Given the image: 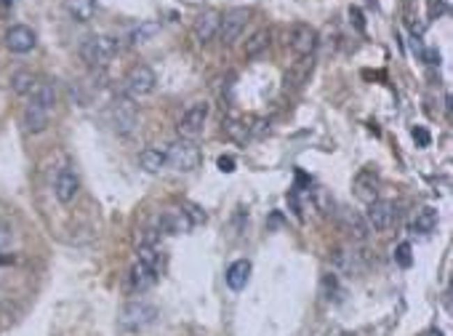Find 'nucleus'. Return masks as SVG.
I'll return each mask as SVG.
<instances>
[{"label": "nucleus", "instance_id": "39448f33", "mask_svg": "<svg viewBox=\"0 0 453 336\" xmlns=\"http://www.w3.org/2000/svg\"><path fill=\"white\" fill-rule=\"evenodd\" d=\"M248 16H251V11L248 8H232V11H227L224 16H222V22H219V40L224 43V46H232L238 38L243 35V30H245V24H248Z\"/></svg>", "mask_w": 453, "mask_h": 336}, {"label": "nucleus", "instance_id": "72a5a7b5", "mask_svg": "<svg viewBox=\"0 0 453 336\" xmlns=\"http://www.w3.org/2000/svg\"><path fill=\"white\" fill-rule=\"evenodd\" d=\"M349 16L355 19V24H358V27L362 30V14H360V8H352V11H349Z\"/></svg>", "mask_w": 453, "mask_h": 336}, {"label": "nucleus", "instance_id": "6e6552de", "mask_svg": "<svg viewBox=\"0 0 453 336\" xmlns=\"http://www.w3.org/2000/svg\"><path fill=\"white\" fill-rule=\"evenodd\" d=\"M365 222H368V227L384 232V229H390L397 222V206H394L392 200H374L368 206Z\"/></svg>", "mask_w": 453, "mask_h": 336}, {"label": "nucleus", "instance_id": "6ab92c4d", "mask_svg": "<svg viewBox=\"0 0 453 336\" xmlns=\"http://www.w3.org/2000/svg\"><path fill=\"white\" fill-rule=\"evenodd\" d=\"M139 163H141V168H144V171H150V174H160V171L168 166L166 150L147 147V150H141V153H139Z\"/></svg>", "mask_w": 453, "mask_h": 336}, {"label": "nucleus", "instance_id": "0eeeda50", "mask_svg": "<svg viewBox=\"0 0 453 336\" xmlns=\"http://www.w3.org/2000/svg\"><path fill=\"white\" fill-rule=\"evenodd\" d=\"M288 43H291V51H293L299 59H304V56H312V54H315L320 38H317L315 27H309V24L299 22V24H293V27H291Z\"/></svg>", "mask_w": 453, "mask_h": 336}, {"label": "nucleus", "instance_id": "4468645a", "mask_svg": "<svg viewBox=\"0 0 453 336\" xmlns=\"http://www.w3.org/2000/svg\"><path fill=\"white\" fill-rule=\"evenodd\" d=\"M219 22H222V14L219 11H203V14L195 19V38L197 43H211L219 32Z\"/></svg>", "mask_w": 453, "mask_h": 336}, {"label": "nucleus", "instance_id": "5701e85b", "mask_svg": "<svg viewBox=\"0 0 453 336\" xmlns=\"http://www.w3.org/2000/svg\"><path fill=\"white\" fill-rule=\"evenodd\" d=\"M272 40V30L270 27H261V30H256L248 40H245V56H259L261 51H267V46H270Z\"/></svg>", "mask_w": 453, "mask_h": 336}, {"label": "nucleus", "instance_id": "20e7f679", "mask_svg": "<svg viewBox=\"0 0 453 336\" xmlns=\"http://www.w3.org/2000/svg\"><path fill=\"white\" fill-rule=\"evenodd\" d=\"M125 91L131 93L134 99H139V96H150L152 91H155V86H158V77H155V70L152 67H147V64H136V67H131V72L125 75Z\"/></svg>", "mask_w": 453, "mask_h": 336}, {"label": "nucleus", "instance_id": "a211bd4d", "mask_svg": "<svg viewBox=\"0 0 453 336\" xmlns=\"http://www.w3.org/2000/svg\"><path fill=\"white\" fill-rule=\"evenodd\" d=\"M155 283H158V270L136 261L131 267V286H134V291H150Z\"/></svg>", "mask_w": 453, "mask_h": 336}, {"label": "nucleus", "instance_id": "f704fd0d", "mask_svg": "<svg viewBox=\"0 0 453 336\" xmlns=\"http://www.w3.org/2000/svg\"><path fill=\"white\" fill-rule=\"evenodd\" d=\"M424 336H443V334H440V331H427Z\"/></svg>", "mask_w": 453, "mask_h": 336}, {"label": "nucleus", "instance_id": "cd10ccee", "mask_svg": "<svg viewBox=\"0 0 453 336\" xmlns=\"http://www.w3.org/2000/svg\"><path fill=\"white\" fill-rule=\"evenodd\" d=\"M158 27H160L158 22H141V24L131 32V43H147L152 35L158 32Z\"/></svg>", "mask_w": 453, "mask_h": 336}, {"label": "nucleus", "instance_id": "f257e3e1", "mask_svg": "<svg viewBox=\"0 0 453 336\" xmlns=\"http://www.w3.org/2000/svg\"><path fill=\"white\" fill-rule=\"evenodd\" d=\"M80 59L86 61L89 67H96V70H105L109 59L115 56V51H118V43L112 40V38H105V35H89V38H83V43H80Z\"/></svg>", "mask_w": 453, "mask_h": 336}, {"label": "nucleus", "instance_id": "f03ea898", "mask_svg": "<svg viewBox=\"0 0 453 336\" xmlns=\"http://www.w3.org/2000/svg\"><path fill=\"white\" fill-rule=\"evenodd\" d=\"M166 160L171 168H176L181 174H190V171H195L200 166V150H197L195 142H190V139H176V142L168 144Z\"/></svg>", "mask_w": 453, "mask_h": 336}, {"label": "nucleus", "instance_id": "4be33fe9", "mask_svg": "<svg viewBox=\"0 0 453 336\" xmlns=\"http://www.w3.org/2000/svg\"><path fill=\"white\" fill-rule=\"evenodd\" d=\"M35 86H38V77L30 70H19L11 75V91L19 93V96H30L35 91Z\"/></svg>", "mask_w": 453, "mask_h": 336}, {"label": "nucleus", "instance_id": "423d86ee", "mask_svg": "<svg viewBox=\"0 0 453 336\" xmlns=\"http://www.w3.org/2000/svg\"><path fill=\"white\" fill-rule=\"evenodd\" d=\"M155 318H158V310L152 305H147V302H131V305L123 307L121 328H125V331H139V328L150 326Z\"/></svg>", "mask_w": 453, "mask_h": 336}, {"label": "nucleus", "instance_id": "ddd939ff", "mask_svg": "<svg viewBox=\"0 0 453 336\" xmlns=\"http://www.w3.org/2000/svg\"><path fill=\"white\" fill-rule=\"evenodd\" d=\"M48 121H51V112L43 109L40 105H35V102H30L22 112V125H24L27 134H43L48 128Z\"/></svg>", "mask_w": 453, "mask_h": 336}, {"label": "nucleus", "instance_id": "a878e982", "mask_svg": "<svg viewBox=\"0 0 453 336\" xmlns=\"http://www.w3.org/2000/svg\"><path fill=\"white\" fill-rule=\"evenodd\" d=\"M136 254H139V259H136V261L147 264V267H152V270H158V267H160V254H158V248H155L152 243H141Z\"/></svg>", "mask_w": 453, "mask_h": 336}, {"label": "nucleus", "instance_id": "f3484780", "mask_svg": "<svg viewBox=\"0 0 453 336\" xmlns=\"http://www.w3.org/2000/svg\"><path fill=\"white\" fill-rule=\"evenodd\" d=\"M341 219H344V229L352 235V240H358V243H365V240H368L371 227H368L365 216L358 214V211H344V216H341Z\"/></svg>", "mask_w": 453, "mask_h": 336}, {"label": "nucleus", "instance_id": "412c9836", "mask_svg": "<svg viewBox=\"0 0 453 336\" xmlns=\"http://www.w3.org/2000/svg\"><path fill=\"white\" fill-rule=\"evenodd\" d=\"M32 102L51 112V109H54V105H56V86H54L51 80L38 83V86H35V91H32Z\"/></svg>", "mask_w": 453, "mask_h": 336}, {"label": "nucleus", "instance_id": "aec40b11", "mask_svg": "<svg viewBox=\"0 0 453 336\" xmlns=\"http://www.w3.org/2000/svg\"><path fill=\"white\" fill-rule=\"evenodd\" d=\"M64 8L75 22H91L96 14V0H64Z\"/></svg>", "mask_w": 453, "mask_h": 336}, {"label": "nucleus", "instance_id": "393cba45", "mask_svg": "<svg viewBox=\"0 0 453 336\" xmlns=\"http://www.w3.org/2000/svg\"><path fill=\"white\" fill-rule=\"evenodd\" d=\"M224 128H227V137L235 139V142H248V139H251V125L245 121L229 118V121L224 123Z\"/></svg>", "mask_w": 453, "mask_h": 336}, {"label": "nucleus", "instance_id": "c85d7f7f", "mask_svg": "<svg viewBox=\"0 0 453 336\" xmlns=\"http://www.w3.org/2000/svg\"><path fill=\"white\" fill-rule=\"evenodd\" d=\"M394 259L400 261L403 267H410V245H408V243L397 245V251H394Z\"/></svg>", "mask_w": 453, "mask_h": 336}, {"label": "nucleus", "instance_id": "bb28decb", "mask_svg": "<svg viewBox=\"0 0 453 336\" xmlns=\"http://www.w3.org/2000/svg\"><path fill=\"white\" fill-rule=\"evenodd\" d=\"M331 267L336 270V273H352V254H347L344 248H336L331 254Z\"/></svg>", "mask_w": 453, "mask_h": 336}, {"label": "nucleus", "instance_id": "f8f14e48", "mask_svg": "<svg viewBox=\"0 0 453 336\" xmlns=\"http://www.w3.org/2000/svg\"><path fill=\"white\" fill-rule=\"evenodd\" d=\"M136 121H139V115H136V107L128 102V99H118L115 105H112V123H115V131L118 134H131L136 128Z\"/></svg>", "mask_w": 453, "mask_h": 336}, {"label": "nucleus", "instance_id": "2eb2a0df", "mask_svg": "<svg viewBox=\"0 0 453 336\" xmlns=\"http://www.w3.org/2000/svg\"><path fill=\"white\" fill-rule=\"evenodd\" d=\"M160 227L168 235H181V232H190L192 229V219L187 216L184 208H171L166 214L160 216Z\"/></svg>", "mask_w": 453, "mask_h": 336}, {"label": "nucleus", "instance_id": "7c9ffc66", "mask_svg": "<svg viewBox=\"0 0 453 336\" xmlns=\"http://www.w3.org/2000/svg\"><path fill=\"white\" fill-rule=\"evenodd\" d=\"M216 163H219V171H224V174H232V171H235V160H232L229 155H222Z\"/></svg>", "mask_w": 453, "mask_h": 336}, {"label": "nucleus", "instance_id": "1a4fd4ad", "mask_svg": "<svg viewBox=\"0 0 453 336\" xmlns=\"http://www.w3.org/2000/svg\"><path fill=\"white\" fill-rule=\"evenodd\" d=\"M378 187H381V179H378V174L374 168H362V171H358L355 184H352L355 198L362 200L365 206H371L374 200H378Z\"/></svg>", "mask_w": 453, "mask_h": 336}, {"label": "nucleus", "instance_id": "7ed1b4c3", "mask_svg": "<svg viewBox=\"0 0 453 336\" xmlns=\"http://www.w3.org/2000/svg\"><path fill=\"white\" fill-rule=\"evenodd\" d=\"M206 121H208V105H206V102H195V105H190L187 112L181 115L179 125H176L179 139H190V142H195V139L203 134Z\"/></svg>", "mask_w": 453, "mask_h": 336}, {"label": "nucleus", "instance_id": "dca6fc26", "mask_svg": "<svg viewBox=\"0 0 453 336\" xmlns=\"http://www.w3.org/2000/svg\"><path fill=\"white\" fill-rule=\"evenodd\" d=\"M248 277H251V261L248 259H238L232 261L229 267H227V286L232 291H243L245 289V283H248Z\"/></svg>", "mask_w": 453, "mask_h": 336}, {"label": "nucleus", "instance_id": "2f4dec72", "mask_svg": "<svg viewBox=\"0 0 453 336\" xmlns=\"http://www.w3.org/2000/svg\"><path fill=\"white\" fill-rule=\"evenodd\" d=\"M424 59H427V64H440V54L438 51H432V48H427V51H424Z\"/></svg>", "mask_w": 453, "mask_h": 336}, {"label": "nucleus", "instance_id": "473e14b6", "mask_svg": "<svg viewBox=\"0 0 453 336\" xmlns=\"http://www.w3.org/2000/svg\"><path fill=\"white\" fill-rule=\"evenodd\" d=\"M8 238H11V232H8V227H6V224H0V248H3V245L8 243Z\"/></svg>", "mask_w": 453, "mask_h": 336}, {"label": "nucleus", "instance_id": "9b49d317", "mask_svg": "<svg viewBox=\"0 0 453 336\" xmlns=\"http://www.w3.org/2000/svg\"><path fill=\"white\" fill-rule=\"evenodd\" d=\"M35 43H38V38L27 24H14L11 30L6 32V48L11 54H27V51L35 48Z\"/></svg>", "mask_w": 453, "mask_h": 336}, {"label": "nucleus", "instance_id": "b1692460", "mask_svg": "<svg viewBox=\"0 0 453 336\" xmlns=\"http://www.w3.org/2000/svg\"><path fill=\"white\" fill-rule=\"evenodd\" d=\"M435 227H438V211L432 206H424L422 211L416 214V219H413V232L429 235V232H435Z\"/></svg>", "mask_w": 453, "mask_h": 336}, {"label": "nucleus", "instance_id": "c756f323", "mask_svg": "<svg viewBox=\"0 0 453 336\" xmlns=\"http://www.w3.org/2000/svg\"><path fill=\"white\" fill-rule=\"evenodd\" d=\"M413 139H416L422 147H429V134H427V128H422V125L413 128Z\"/></svg>", "mask_w": 453, "mask_h": 336}, {"label": "nucleus", "instance_id": "9d476101", "mask_svg": "<svg viewBox=\"0 0 453 336\" xmlns=\"http://www.w3.org/2000/svg\"><path fill=\"white\" fill-rule=\"evenodd\" d=\"M77 192H80L77 174L72 168H61L59 174H56V179H54V195H56V200L64 203V206H70L77 198Z\"/></svg>", "mask_w": 453, "mask_h": 336}]
</instances>
